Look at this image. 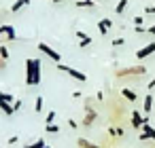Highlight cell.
Wrapping results in <instances>:
<instances>
[{
	"mask_svg": "<svg viewBox=\"0 0 155 148\" xmlns=\"http://www.w3.org/2000/svg\"><path fill=\"white\" fill-rule=\"evenodd\" d=\"M38 83H41V59L28 57L26 59V85L36 87Z\"/></svg>",
	"mask_w": 155,
	"mask_h": 148,
	"instance_id": "obj_1",
	"label": "cell"
},
{
	"mask_svg": "<svg viewBox=\"0 0 155 148\" xmlns=\"http://www.w3.org/2000/svg\"><path fill=\"white\" fill-rule=\"evenodd\" d=\"M38 51H41V53H45V55H47L51 61H55V64H60V61H62V55H60L53 47H49L47 43H38Z\"/></svg>",
	"mask_w": 155,
	"mask_h": 148,
	"instance_id": "obj_2",
	"label": "cell"
},
{
	"mask_svg": "<svg viewBox=\"0 0 155 148\" xmlns=\"http://www.w3.org/2000/svg\"><path fill=\"white\" fill-rule=\"evenodd\" d=\"M58 70H60V72H66V74H70L74 80H81V83H85V80H87V74H83L81 70H74V68H70V66L58 64Z\"/></svg>",
	"mask_w": 155,
	"mask_h": 148,
	"instance_id": "obj_3",
	"label": "cell"
},
{
	"mask_svg": "<svg viewBox=\"0 0 155 148\" xmlns=\"http://www.w3.org/2000/svg\"><path fill=\"white\" fill-rule=\"evenodd\" d=\"M98 118V112L94 110V108H89V104H87V108H85V118H83V127H91L94 125V121Z\"/></svg>",
	"mask_w": 155,
	"mask_h": 148,
	"instance_id": "obj_4",
	"label": "cell"
},
{
	"mask_svg": "<svg viewBox=\"0 0 155 148\" xmlns=\"http://www.w3.org/2000/svg\"><path fill=\"white\" fill-rule=\"evenodd\" d=\"M0 36H7V40H15L17 38L15 28L11 24H0Z\"/></svg>",
	"mask_w": 155,
	"mask_h": 148,
	"instance_id": "obj_5",
	"label": "cell"
},
{
	"mask_svg": "<svg viewBox=\"0 0 155 148\" xmlns=\"http://www.w3.org/2000/svg\"><path fill=\"white\" fill-rule=\"evenodd\" d=\"M153 53H155V43H149L147 47H142V49L136 51V57H138V59H144V57H149V55H153Z\"/></svg>",
	"mask_w": 155,
	"mask_h": 148,
	"instance_id": "obj_6",
	"label": "cell"
},
{
	"mask_svg": "<svg viewBox=\"0 0 155 148\" xmlns=\"http://www.w3.org/2000/svg\"><path fill=\"white\" fill-rule=\"evenodd\" d=\"M144 123H147V116H140V112L134 110V112H132V127H134V129H140Z\"/></svg>",
	"mask_w": 155,
	"mask_h": 148,
	"instance_id": "obj_7",
	"label": "cell"
},
{
	"mask_svg": "<svg viewBox=\"0 0 155 148\" xmlns=\"http://www.w3.org/2000/svg\"><path fill=\"white\" fill-rule=\"evenodd\" d=\"M127 74H144V68L136 66V68H123V70L117 72V76H127Z\"/></svg>",
	"mask_w": 155,
	"mask_h": 148,
	"instance_id": "obj_8",
	"label": "cell"
},
{
	"mask_svg": "<svg viewBox=\"0 0 155 148\" xmlns=\"http://www.w3.org/2000/svg\"><path fill=\"white\" fill-rule=\"evenodd\" d=\"M110 28H113V21H110V19H100V21H98V30H100L102 36H104Z\"/></svg>",
	"mask_w": 155,
	"mask_h": 148,
	"instance_id": "obj_9",
	"label": "cell"
},
{
	"mask_svg": "<svg viewBox=\"0 0 155 148\" xmlns=\"http://www.w3.org/2000/svg\"><path fill=\"white\" fill-rule=\"evenodd\" d=\"M77 38H79V47H89L91 45V36H87L85 32H77Z\"/></svg>",
	"mask_w": 155,
	"mask_h": 148,
	"instance_id": "obj_10",
	"label": "cell"
},
{
	"mask_svg": "<svg viewBox=\"0 0 155 148\" xmlns=\"http://www.w3.org/2000/svg\"><path fill=\"white\" fill-rule=\"evenodd\" d=\"M142 112L144 114H151L153 112V95H147L144 102H142Z\"/></svg>",
	"mask_w": 155,
	"mask_h": 148,
	"instance_id": "obj_11",
	"label": "cell"
},
{
	"mask_svg": "<svg viewBox=\"0 0 155 148\" xmlns=\"http://www.w3.org/2000/svg\"><path fill=\"white\" fill-rule=\"evenodd\" d=\"M30 5V0H15V2L11 5V13H19L24 7H28Z\"/></svg>",
	"mask_w": 155,
	"mask_h": 148,
	"instance_id": "obj_12",
	"label": "cell"
},
{
	"mask_svg": "<svg viewBox=\"0 0 155 148\" xmlns=\"http://www.w3.org/2000/svg\"><path fill=\"white\" fill-rule=\"evenodd\" d=\"M0 110H2L7 116H13V104H9V102H5V99H0Z\"/></svg>",
	"mask_w": 155,
	"mask_h": 148,
	"instance_id": "obj_13",
	"label": "cell"
},
{
	"mask_svg": "<svg viewBox=\"0 0 155 148\" xmlns=\"http://www.w3.org/2000/svg\"><path fill=\"white\" fill-rule=\"evenodd\" d=\"M77 144H79V148H100L98 144H91L89 140H85V137H79L77 140Z\"/></svg>",
	"mask_w": 155,
	"mask_h": 148,
	"instance_id": "obj_14",
	"label": "cell"
},
{
	"mask_svg": "<svg viewBox=\"0 0 155 148\" xmlns=\"http://www.w3.org/2000/svg\"><path fill=\"white\" fill-rule=\"evenodd\" d=\"M77 7L79 9H91V7H96V2L94 0H77Z\"/></svg>",
	"mask_w": 155,
	"mask_h": 148,
	"instance_id": "obj_15",
	"label": "cell"
},
{
	"mask_svg": "<svg viewBox=\"0 0 155 148\" xmlns=\"http://www.w3.org/2000/svg\"><path fill=\"white\" fill-rule=\"evenodd\" d=\"M121 95H123L127 102H136V97H138V95H136L132 89H123V91H121Z\"/></svg>",
	"mask_w": 155,
	"mask_h": 148,
	"instance_id": "obj_16",
	"label": "cell"
},
{
	"mask_svg": "<svg viewBox=\"0 0 155 148\" xmlns=\"http://www.w3.org/2000/svg\"><path fill=\"white\" fill-rule=\"evenodd\" d=\"M142 131L149 135V140H153V142H155V129H153L149 123H144V125H142Z\"/></svg>",
	"mask_w": 155,
	"mask_h": 148,
	"instance_id": "obj_17",
	"label": "cell"
},
{
	"mask_svg": "<svg viewBox=\"0 0 155 148\" xmlns=\"http://www.w3.org/2000/svg\"><path fill=\"white\" fill-rule=\"evenodd\" d=\"M125 9H127V0H119V2H117V7H115V13H117V15H121Z\"/></svg>",
	"mask_w": 155,
	"mask_h": 148,
	"instance_id": "obj_18",
	"label": "cell"
},
{
	"mask_svg": "<svg viewBox=\"0 0 155 148\" xmlns=\"http://www.w3.org/2000/svg\"><path fill=\"white\" fill-rule=\"evenodd\" d=\"M26 148H51V146H47L45 140H36L34 144H30V146H26Z\"/></svg>",
	"mask_w": 155,
	"mask_h": 148,
	"instance_id": "obj_19",
	"label": "cell"
},
{
	"mask_svg": "<svg viewBox=\"0 0 155 148\" xmlns=\"http://www.w3.org/2000/svg\"><path fill=\"white\" fill-rule=\"evenodd\" d=\"M45 129H47V133H58V131H60V125H53V123H47V125H45Z\"/></svg>",
	"mask_w": 155,
	"mask_h": 148,
	"instance_id": "obj_20",
	"label": "cell"
},
{
	"mask_svg": "<svg viewBox=\"0 0 155 148\" xmlns=\"http://www.w3.org/2000/svg\"><path fill=\"white\" fill-rule=\"evenodd\" d=\"M34 112H43V97L38 95L36 102H34Z\"/></svg>",
	"mask_w": 155,
	"mask_h": 148,
	"instance_id": "obj_21",
	"label": "cell"
},
{
	"mask_svg": "<svg viewBox=\"0 0 155 148\" xmlns=\"http://www.w3.org/2000/svg\"><path fill=\"white\" fill-rule=\"evenodd\" d=\"M108 133L110 135H123V129L121 127H108Z\"/></svg>",
	"mask_w": 155,
	"mask_h": 148,
	"instance_id": "obj_22",
	"label": "cell"
},
{
	"mask_svg": "<svg viewBox=\"0 0 155 148\" xmlns=\"http://www.w3.org/2000/svg\"><path fill=\"white\" fill-rule=\"evenodd\" d=\"M0 99H5V102H9V104H13V102H15V97H13L11 93H0Z\"/></svg>",
	"mask_w": 155,
	"mask_h": 148,
	"instance_id": "obj_23",
	"label": "cell"
},
{
	"mask_svg": "<svg viewBox=\"0 0 155 148\" xmlns=\"http://www.w3.org/2000/svg\"><path fill=\"white\" fill-rule=\"evenodd\" d=\"M53 121H55V110H49L47 112V118H45V125L47 123H53Z\"/></svg>",
	"mask_w": 155,
	"mask_h": 148,
	"instance_id": "obj_24",
	"label": "cell"
},
{
	"mask_svg": "<svg viewBox=\"0 0 155 148\" xmlns=\"http://www.w3.org/2000/svg\"><path fill=\"white\" fill-rule=\"evenodd\" d=\"M0 57H2L5 61L9 59V49H7V47H0Z\"/></svg>",
	"mask_w": 155,
	"mask_h": 148,
	"instance_id": "obj_25",
	"label": "cell"
},
{
	"mask_svg": "<svg viewBox=\"0 0 155 148\" xmlns=\"http://www.w3.org/2000/svg\"><path fill=\"white\" fill-rule=\"evenodd\" d=\"M13 110H15V112L21 110V99H15V102H13Z\"/></svg>",
	"mask_w": 155,
	"mask_h": 148,
	"instance_id": "obj_26",
	"label": "cell"
},
{
	"mask_svg": "<svg viewBox=\"0 0 155 148\" xmlns=\"http://www.w3.org/2000/svg\"><path fill=\"white\" fill-rule=\"evenodd\" d=\"M123 43H125V40H123V38H115V40H113V47H121V45H123Z\"/></svg>",
	"mask_w": 155,
	"mask_h": 148,
	"instance_id": "obj_27",
	"label": "cell"
},
{
	"mask_svg": "<svg viewBox=\"0 0 155 148\" xmlns=\"http://www.w3.org/2000/svg\"><path fill=\"white\" fill-rule=\"evenodd\" d=\"M7 142H9V144H11V146H13V144H15V142H19V137H17V135H11V137H9V140H7Z\"/></svg>",
	"mask_w": 155,
	"mask_h": 148,
	"instance_id": "obj_28",
	"label": "cell"
},
{
	"mask_svg": "<svg viewBox=\"0 0 155 148\" xmlns=\"http://www.w3.org/2000/svg\"><path fill=\"white\" fill-rule=\"evenodd\" d=\"M68 127H70V129H77L79 125H77V121H72V118H70V121H68Z\"/></svg>",
	"mask_w": 155,
	"mask_h": 148,
	"instance_id": "obj_29",
	"label": "cell"
},
{
	"mask_svg": "<svg viewBox=\"0 0 155 148\" xmlns=\"http://www.w3.org/2000/svg\"><path fill=\"white\" fill-rule=\"evenodd\" d=\"M144 13H149V15H155V7H147V9H144Z\"/></svg>",
	"mask_w": 155,
	"mask_h": 148,
	"instance_id": "obj_30",
	"label": "cell"
},
{
	"mask_svg": "<svg viewBox=\"0 0 155 148\" xmlns=\"http://www.w3.org/2000/svg\"><path fill=\"white\" fill-rule=\"evenodd\" d=\"M134 24H136V26H142L144 21H142V17H134Z\"/></svg>",
	"mask_w": 155,
	"mask_h": 148,
	"instance_id": "obj_31",
	"label": "cell"
},
{
	"mask_svg": "<svg viewBox=\"0 0 155 148\" xmlns=\"http://www.w3.org/2000/svg\"><path fill=\"white\" fill-rule=\"evenodd\" d=\"M147 140H149V135H147V133L142 131V133H140V142H147Z\"/></svg>",
	"mask_w": 155,
	"mask_h": 148,
	"instance_id": "obj_32",
	"label": "cell"
},
{
	"mask_svg": "<svg viewBox=\"0 0 155 148\" xmlns=\"http://www.w3.org/2000/svg\"><path fill=\"white\" fill-rule=\"evenodd\" d=\"M5 68H7V61H5L2 57H0V70H5Z\"/></svg>",
	"mask_w": 155,
	"mask_h": 148,
	"instance_id": "obj_33",
	"label": "cell"
},
{
	"mask_svg": "<svg viewBox=\"0 0 155 148\" xmlns=\"http://www.w3.org/2000/svg\"><path fill=\"white\" fill-rule=\"evenodd\" d=\"M147 32H149V34H155V26H149V28H147Z\"/></svg>",
	"mask_w": 155,
	"mask_h": 148,
	"instance_id": "obj_34",
	"label": "cell"
},
{
	"mask_svg": "<svg viewBox=\"0 0 155 148\" xmlns=\"http://www.w3.org/2000/svg\"><path fill=\"white\" fill-rule=\"evenodd\" d=\"M149 89H155V78H153V80L149 83Z\"/></svg>",
	"mask_w": 155,
	"mask_h": 148,
	"instance_id": "obj_35",
	"label": "cell"
},
{
	"mask_svg": "<svg viewBox=\"0 0 155 148\" xmlns=\"http://www.w3.org/2000/svg\"><path fill=\"white\" fill-rule=\"evenodd\" d=\"M51 2H64V0H51Z\"/></svg>",
	"mask_w": 155,
	"mask_h": 148,
	"instance_id": "obj_36",
	"label": "cell"
}]
</instances>
